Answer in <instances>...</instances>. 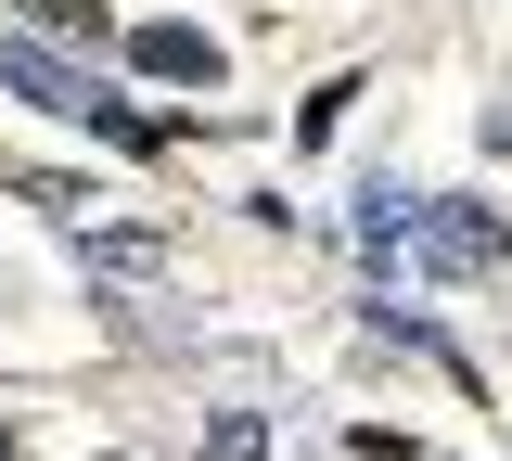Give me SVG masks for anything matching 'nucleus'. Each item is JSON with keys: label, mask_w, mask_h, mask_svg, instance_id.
Here are the masks:
<instances>
[{"label": "nucleus", "mask_w": 512, "mask_h": 461, "mask_svg": "<svg viewBox=\"0 0 512 461\" xmlns=\"http://www.w3.org/2000/svg\"><path fill=\"white\" fill-rule=\"evenodd\" d=\"M410 231H423L410 257L436 269V282H512V218H500V205H474V193H423V205H410Z\"/></svg>", "instance_id": "f257e3e1"}, {"label": "nucleus", "mask_w": 512, "mask_h": 461, "mask_svg": "<svg viewBox=\"0 0 512 461\" xmlns=\"http://www.w3.org/2000/svg\"><path fill=\"white\" fill-rule=\"evenodd\" d=\"M128 65L154 90H218V26H128Z\"/></svg>", "instance_id": "f03ea898"}, {"label": "nucleus", "mask_w": 512, "mask_h": 461, "mask_svg": "<svg viewBox=\"0 0 512 461\" xmlns=\"http://www.w3.org/2000/svg\"><path fill=\"white\" fill-rule=\"evenodd\" d=\"M0 90H13V103H39V116H90V90H103V77H77L64 52H39V39H0Z\"/></svg>", "instance_id": "7ed1b4c3"}, {"label": "nucleus", "mask_w": 512, "mask_h": 461, "mask_svg": "<svg viewBox=\"0 0 512 461\" xmlns=\"http://www.w3.org/2000/svg\"><path fill=\"white\" fill-rule=\"evenodd\" d=\"M77 269H90V282H103V269H116V282H154V269H167V231L103 218V231H77Z\"/></svg>", "instance_id": "20e7f679"}, {"label": "nucleus", "mask_w": 512, "mask_h": 461, "mask_svg": "<svg viewBox=\"0 0 512 461\" xmlns=\"http://www.w3.org/2000/svg\"><path fill=\"white\" fill-rule=\"evenodd\" d=\"M410 205L423 193H397V180L359 193V269H372V282H397V257H410Z\"/></svg>", "instance_id": "39448f33"}, {"label": "nucleus", "mask_w": 512, "mask_h": 461, "mask_svg": "<svg viewBox=\"0 0 512 461\" xmlns=\"http://www.w3.org/2000/svg\"><path fill=\"white\" fill-rule=\"evenodd\" d=\"M372 359H448V372H461V346H448L423 308H397V295H372ZM461 385H474V372H461Z\"/></svg>", "instance_id": "423d86ee"}, {"label": "nucleus", "mask_w": 512, "mask_h": 461, "mask_svg": "<svg viewBox=\"0 0 512 461\" xmlns=\"http://www.w3.org/2000/svg\"><path fill=\"white\" fill-rule=\"evenodd\" d=\"M346 103H359V77H333V90H308V103H295V154H308V141H333V129H346Z\"/></svg>", "instance_id": "0eeeda50"}, {"label": "nucleus", "mask_w": 512, "mask_h": 461, "mask_svg": "<svg viewBox=\"0 0 512 461\" xmlns=\"http://www.w3.org/2000/svg\"><path fill=\"white\" fill-rule=\"evenodd\" d=\"M205 461H269V423H256V410H218V423H205Z\"/></svg>", "instance_id": "6e6552de"}, {"label": "nucleus", "mask_w": 512, "mask_h": 461, "mask_svg": "<svg viewBox=\"0 0 512 461\" xmlns=\"http://www.w3.org/2000/svg\"><path fill=\"white\" fill-rule=\"evenodd\" d=\"M13 13H39V26H64V39H90V52L116 39V26H103V0H13Z\"/></svg>", "instance_id": "1a4fd4ad"}, {"label": "nucleus", "mask_w": 512, "mask_h": 461, "mask_svg": "<svg viewBox=\"0 0 512 461\" xmlns=\"http://www.w3.org/2000/svg\"><path fill=\"white\" fill-rule=\"evenodd\" d=\"M0 461H13V423H0Z\"/></svg>", "instance_id": "9d476101"}, {"label": "nucleus", "mask_w": 512, "mask_h": 461, "mask_svg": "<svg viewBox=\"0 0 512 461\" xmlns=\"http://www.w3.org/2000/svg\"><path fill=\"white\" fill-rule=\"evenodd\" d=\"M0 295H13V282H0Z\"/></svg>", "instance_id": "9b49d317"}]
</instances>
